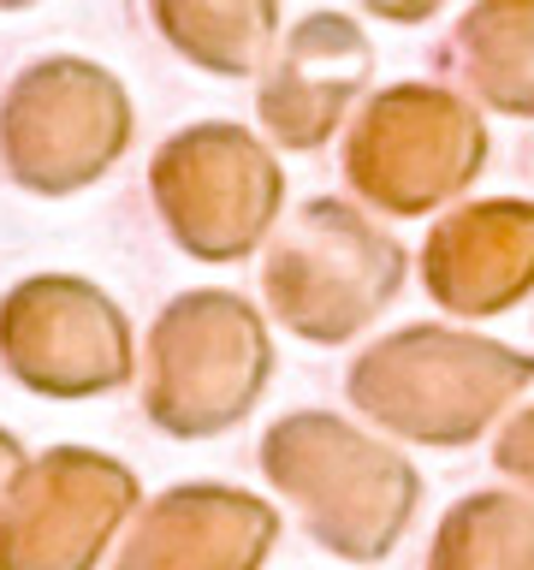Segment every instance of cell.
I'll use <instances>...</instances> for the list:
<instances>
[{
	"mask_svg": "<svg viewBox=\"0 0 534 570\" xmlns=\"http://www.w3.org/2000/svg\"><path fill=\"white\" fill-rule=\"evenodd\" d=\"M125 137H131L125 89L83 60H48L24 71L0 114V149L12 178L48 196L107 173Z\"/></svg>",
	"mask_w": 534,
	"mask_h": 570,
	"instance_id": "obj_1",
	"label": "cell"
},
{
	"mask_svg": "<svg viewBox=\"0 0 534 570\" xmlns=\"http://www.w3.org/2000/svg\"><path fill=\"white\" fill-rule=\"evenodd\" d=\"M0 356L48 399H89L131 374V333L83 279H24L0 303Z\"/></svg>",
	"mask_w": 534,
	"mask_h": 570,
	"instance_id": "obj_2",
	"label": "cell"
},
{
	"mask_svg": "<svg viewBox=\"0 0 534 570\" xmlns=\"http://www.w3.org/2000/svg\"><path fill=\"white\" fill-rule=\"evenodd\" d=\"M256 374H261L256 321L220 292H196L172 303L155 327L149 410L172 434H208L256 399Z\"/></svg>",
	"mask_w": 534,
	"mask_h": 570,
	"instance_id": "obj_3",
	"label": "cell"
},
{
	"mask_svg": "<svg viewBox=\"0 0 534 570\" xmlns=\"http://www.w3.org/2000/svg\"><path fill=\"white\" fill-rule=\"evenodd\" d=\"M137 481L113 458L48 452L0 499V570H89Z\"/></svg>",
	"mask_w": 534,
	"mask_h": 570,
	"instance_id": "obj_4",
	"label": "cell"
},
{
	"mask_svg": "<svg viewBox=\"0 0 534 570\" xmlns=\"http://www.w3.org/2000/svg\"><path fill=\"white\" fill-rule=\"evenodd\" d=\"M274 190H279V178L267 173L261 149L244 131H220V125L172 137L155 160L160 214L208 262L244 256V244L256 238Z\"/></svg>",
	"mask_w": 534,
	"mask_h": 570,
	"instance_id": "obj_5",
	"label": "cell"
},
{
	"mask_svg": "<svg viewBox=\"0 0 534 570\" xmlns=\"http://www.w3.org/2000/svg\"><path fill=\"white\" fill-rule=\"evenodd\" d=\"M267 541L261 505L238 493L185 488L167 493L125 547L119 570H249Z\"/></svg>",
	"mask_w": 534,
	"mask_h": 570,
	"instance_id": "obj_6",
	"label": "cell"
},
{
	"mask_svg": "<svg viewBox=\"0 0 534 570\" xmlns=\"http://www.w3.org/2000/svg\"><path fill=\"white\" fill-rule=\"evenodd\" d=\"M160 30L190 48L208 71H244L261 30V7H155Z\"/></svg>",
	"mask_w": 534,
	"mask_h": 570,
	"instance_id": "obj_7",
	"label": "cell"
},
{
	"mask_svg": "<svg viewBox=\"0 0 534 570\" xmlns=\"http://www.w3.org/2000/svg\"><path fill=\"white\" fill-rule=\"evenodd\" d=\"M12 470H18V440L7 434V428H0V481H7Z\"/></svg>",
	"mask_w": 534,
	"mask_h": 570,
	"instance_id": "obj_8",
	"label": "cell"
}]
</instances>
